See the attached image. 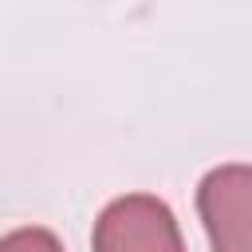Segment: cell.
<instances>
[{
    "label": "cell",
    "mask_w": 252,
    "mask_h": 252,
    "mask_svg": "<svg viewBox=\"0 0 252 252\" xmlns=\"http://www.w3.org/2000/svg\"><path fill=\"white\" fill-rule=\"evenodd\" d=\"M91 252H185L173 209L154 193H122L102 205Z\"/></svg>",
    "instance_id": "obj_1"
},
{
    "label": "cell",
    "mask_w": 252,
    "mask_h": 252,
    "mask_svg": "<svg viewBox=\"0 0 252 252\" xmlns=\"http://www.w3.org/2000/svg\"><path fill=\"white\" fill-rule=\"evenodd\" d=\"M209 252H252V161L213 165L197 181Z\"/></svg>",
    "instance_id": "obj_2"
},
{
    "label": "cell",
    "mask_w": 252,
    "mask_h": 252,
    "mask_svg": "<svg viewBox=\"0 0 252 252\" xmlns=\"http://www.w3.org/2000/svg\"><path fill=\"white\" fill-rule=\"evenodd\" d=\"M0 252H63V240L43 224H24V228L4 232Z\"/></svg>",
    "instance_id": "obj_3"
}]
</instances>
